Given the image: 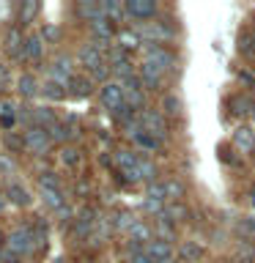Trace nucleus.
<instances>
[{
	"label": "nucleus",
	"instance_id": "obj_1",
	"mask_svg": "<svg viewBox=\"0 0 255 263\" xmlns=\"http://www.w3.org/2000/svg\"><path fill=\"white\" fill-rule=\"evenodd\" d=\"M143 63L154 66V69H159L162 74L165 71H173L178 66V58L170 52V49H165L159 44H143Z\"/></svg>",
	"mask_w": 255,
	"mask_h": 263
},
{
	"label": "nucleus",
	"instance_id": "obj_2",
	"mask_svg": "<svg viewBox=\"0 0 255 263\" xmlns=\"http://www.w3.org/2000/svg\"><path fill=\"white\" fill-rule=\"evenodd\" d=\"M6 247H8V252H14V255H16V258H22V255H30L33 250H36L33 228H30V225L14 228L11 233L6 236Z\"/></svg>",
	"mask_w": 255,
	"mask_h": 263
},
{
	"label": "nucleus",
	"instance_id": "obj_3",
	"mask_svg": "<svg viewBox=\"0 0 255 263\" xmlns=\"http://www.w3.org/2000/svg\"><path fill=\"white\" fill-rule=\"evenodd\" d=\"M135 30H137V36H140L143 44H159L162 47V41L176 39V30H173L170 25H165V22H145Z\"/></svg>",
	"mask_w": 255,
	"mask_h": 263
},
{
	"label": "nucleus",
	"instance_id": "obj_4",
	"mask_svg": "<svg viewBox=\"0 0 255 263\" xmlns=\"http://www.w3.org/2000/svg\"><path fill=\"white\" fill-rule=\"evenodd\" d=\"M140 126H143V132H148L151 137L159 140V143L168 137V123H165V115L159 110H143L140 112Z\"/></svg>",
	"mask_w": 255,
	"mask_h": 263
},
{
	"label": "nucleus",
	"instance_id": "obj_5",
	"mask_svg": "<svg viewBox=\"0 0 255 263\" xmlns=\"http://www.w3.org/2000/svg\"><path fill=\"white\" fill-rule=\"evenodd\" d=\"M25 148H28L30 154L36 156H44L49 148H52V137H49V132L39 129V126H30L25 132Z\"/></svg>",
	"mask_w": 255,
	"mask_h": 263
},
{
	"label": "nucleus",
	"instance_id": "obj_6",
	"mask_svg": "<svg viewBox=\"0 0 255 263\" xmlns=\"http://www.w3.org/2000/svg\"><path fill=\"white\" fill-rule=\"evenodd\" d=\"M99 99H102V104L107 107L110 112H115L118 107L123 104V88H121V82L118 80H107L102 88H99Z\"/></svg>",
	"mask_w": 255,
	"mask_h": 263
},
{
	"label": "nucleus",
	"instance_id": "obj_7",
	"mask_svg": "<svg viewBox=\"0 0 255 263\" xmlns=\"http://www.w3.org/2000/svg\"><path fill=\"white\" fill-rule=\"evenodd\" d=\"M123 8H126V16H132V20H151L156 14L154 0H126Z\"/></svg>",
	"mask_w": 255,
	"mask_h": 263
},
{
	"label": "nucleus",
	"instance_id": "obj_8",
	"mask_svg": "<svg viewBox=\"0 0 255 263\" xmlns=\"http://www.w3.org/2000/svg\"><path fill=\"white\" fill-rule=\"evenodd\" d=\"M145 255L151 258L154 263H173V247L168 241H159V238H151L145 247Z\"/></svg>",
	"mask_w": 255,
	"mask_h": 263
},
{
	"label": "nucleus",
	"instance_id": "obj_9",
	"mask_svg": "<svg viewBox=\"0 0 255 263\" xmlns=\"http://www.w3.org/2000/svg\"><path fill=\"white\" fill-rule=\"evenodd\" d=\"M137 80H140V85L148 88V90H159L162 80H165V74H162L159 69H154V66H148V63H140Z\"/></svg>",
	"mask_w": 255,
	"mask_h": 263
},
{
	"label": "nucleus",
	"instance_id": "obj_10",
	"mask_svg": "<svg viewBox=\"0 0 255 263\" xmlns=\"http://www.w3.org/2000/svg\"><path fill=\"white\" fill-rule=\"evenodd\" d=\"M233 145L239 148L242 154H252L255 151V132L250 126H239L233 132Z\"/></svg>",
	"mask_w": 255,
	"mask_h": 263
},
{
	"label": "nucleus",
	"instance_id": "obj_11",
	"mask_svg": "<svg viewBox=\"0 0 255 263\" xmlns=\"http://www.w3.org/2000/svg\"><path fill=\"white\" fill-rule=\"evenodd\" d=\"M6 197H8V203L11 205H20V209H25V205H30V192L25 189L22 184H16V181H11V184L6 186Z\"/></svg>",
	"mask_w": 255,
	"mask_h": 263
},
{
	"label": "nucleus",
	"instance_id": "obj_12",
	"mask_svg": "<svg viewBox=\"0 0 255 263\" xmlns=\"http://www.w3.org/2000/svg\"><path fill=\"white\" fill-rule=\"evenodd\" d=\"M77 58H80V63L85 66L88 71H90V69H96V66H102V63H104V55L99 52L96 47H90V44H82V47H80V52H77Z\"/></svg>",
	"mask_w": 255,
	"mask_h": 263
},
{
	"label": "nucleus",
	"instance_id": "obj_13",
	"mask_svg": "<svg viewBox=\"0 0 255 263\" xmlns=\"http://www.w3.org/2000/svg\"><path fill=\"white\" fill-rule=\"evenodd\" d=\"M55 123H61V121L55 118V112L49 110V107H33V126L49 132V129L55 126Z\"/></svg>",
	"mask_w": 255,
	"mask_h": 263
},
{
	"label": "nucleus",
	"instance_id": "obj_14",
	"mask_svg": "<svg viewBox=\"0 0 255 263\" xmlns=\"http://www.w3.org/2000/svg\"><path fill=\"white\" fill-rule=\"evenodd\" d=\"M41 52H44V41H41V36H28V39H25L20 61H39Z\"/></svg>",
	"mask_w": 255,
	"mask_h": 263
},
{
	"label": "nucleus",
	"instance_id": "obj_15",
	"mask_svg": "<svg viewBox=\"0 0 255 263\" xmlns=\"http://www.w3.org/2000/svg\"><path fill=\"white\" fill-rule=\"evenodd\" d=\"M16 90H20L22 99H33V96L41 93V85L36 82V77H33V74H22V77L16 80Z\"/></svg>",
	"mask_w": 255,
	"mask_h": 263
},
{
	"label": "nucleus",
	"instance_id": "obj_16",
	"mask_svg": "<svg viewBox=\"0 0 255 263\" xmlns=\"http://www.w3.org/2000/svg\"><path fill=\"white\" fill-rule=\"evenodd\" d=\"M22 47H25L22 30L20 28H11V30L6 33V52L14 55V58H22Z\"/></svg>",
	"mask_w": 255,
	"mask_h": 263
},
{
	"label": "nucleus",
	"instance_id": "obj_17",
	"mask_svg": "<svg viewBox=\"0 0 255 263\" xmlns=\"http://www.w3.org/2000/svg\"><path fill=\"white\" fill-rule=\"evenodd\" d=\"M90 33H94L96 41H110L113 39V22L104 20V16H99V20L90 22Z\"/></svg>",
	"mask_w": 255,
	"mask_h": 263
},
{
	"label": "nucleus",
	"instance_id": "obj_18",
	"mask_svg": "<svg viewBox=\"0 0 255 263\" xmlns=\"http://www.w3.org/2000/svg\"><path fill=\"white\" fill-rule=\"evenodd\" d=\"M77 14L82 16V20L94 22V20L102 16V3H96V0H80V3H77Z\"/></svg>",
	"mask_w": 255,
	"mask_h": 263
},
{
	"label": "nucleus",
	"instance_id": "obj_19",
	"mask_svg": "<svg viewBox=\"0 0 255 263\" xmlns=\"http://www.w3.org/2000/svg\"><path fill=\"white\" fill-rule=\"evenodd\" d=\"M94 217H96L94 209H85V211H82L80 217H77V222H74V233H77V236H88L90 230H94V225H96Z\"/></svg>",
	"mask_w": 255,
	"mask_h": 263
},
{
	"label": "nucleus",
	"instance_id": "obj_20",
	"mask_svg": "<svg viewBox=\"0 0 255 263\" xmlns=\"http://www.w3.org/2000/svg\"><path fill=\"white\" fill-rule=\"evenodd\" d=\"M137 176H140V181H145V184H154L156 176H159V170H156V164L151 159L140 156V159H137Z\"/></svg>",
	"mask_w": 255,
	"mask_h": 263
},
{
	"label": "nucleus",
	"instance_id": "obj_21",
	"mask_svg": "<svg viewBox=\"0 0 255 263\" xmlns=\"http://www.w3.org/2000/svg\"><path fill=\"white\" fill-rule=\"evenodd\" d=\"M102 16L110 22H121L123 16H126V8H123L118 0H104L102 3Z\"/></svg>",
	"mask_w": 255,
	"mask_h": 263
},
{
	"label": "nucleus",
	"instance_id": "obj_22",
	"mask_svg": "<svg viewBox=\"0 0 255 263\" xmlns=\"http://www.w3.org/2000/svg\"><path fill=\"white\" fill-rule=\"evenodd\" d=\"M132 143H135V145L140 148V151H148V154L159 151V145H162L159 140H156V137H151V135H148V132H143V129H140L135 137H132Z\"/></svg>",
	"mask_w": 255,
	"mask_h": 263
},
{
	"label": "nucleus",
	"instance_id": "obj_23",
	"mask_svg": "<svg viewBox=\"0 0 255 263\" xmlns=\"http://www.w3.org/2000/svg\"><path fill=\"white\" fill-rule=\"evenodd\" d=\"M118 47L121 49H126V52H129V49H137V47H143V41H140V36H137V30H121L118 33Z\"/></svg>",
	"mask_w": 255,
	"mask_h": 263
},
{
	"label": "nucleus",
	"instance_id": "obj_24",
	"mask_svg": "<svg viewBox=\"0 0 255 263\" xmlns=\"http://www.w3.org/2000/svg\"><path fill=\"white\" fill-rule=\"evenodd\" d=\"M129 241H135V244H143V241H145V244H148V241H151V228H148L145 222L137 219L135 228L129 230Z\"/></svg>",
	"mask_w": 255,
	"mask_h": 263
},
{
	"label": "nucleus",
	"instance_id": "obj_25",
	"mask_svg": "<svg viewBox=\"0 0 255 263\" xmlns=\"http://www.w3.org/2000/svg\"><path fill=\"white\" fill-rule=\"evenodd\" d=\"M178 255L184 260H201L203 258V247L195 244V241H184V244L178 247Z\"/></svg>",
	"mask_w": 255,
	"mask_h": 263
},
{
	"label": "nucleus",
	"instance_id": "obj_26",
	"mask_svg": "<svg viewBox=\"0 0 255 263\" xmlns=\"http://www.w3.org/2000/svg\"><path fill=\"white\" fill-rule=\"evenodd\" d=\"M61 162L66 164V167H80V164H82V154H80L74 145H63V151H61Z\"/></svg>",
	"mask_w": 255,
	"mask_h": 263
},
{
	"label": "nucleus",
	"instance_id": "obj_27",
	"mask_svg": "<svg viewBox=\"0 0 255 263\" xmlns=\"http://www.w3.org/2000/svg\"><path fill=\"white\" fill-rule=\"evenodd\" d=\"M145 197H148V200H156V203H165V200H168L165 181H154V184H148V186H145Z\"/></svg>",
	"mask_w": 255,
	"mask_h": 263
},
{
	"label": "nucleus",
	"instance_id": "obj_28",
	"mask_svg": "<svg viewBox=\"0 0 255 263\" xmlns=\"http://www.w3.org/2000/svg\"><path fill=\"white\" fill-rule=\"evenodd\" d=\"M39 14V0H25V3L20 6V22L22 25H28L33 22V16Z\"/></svg>",
	"mask_w": 255,
	"mask_h": 263
},
{
	"label": "nucleus",
	"instance_id": "obj_29",
	"mask_svg": "<svg viewBox=\"0 0 255 263\" xmlns=\"http://www.w3.org/2000/svg\"><path fill=\"white\" fill-rule=\"evenodd\" d=\"M135 222H137V219L132 217L129 211H118V214L113 217V228H115V230H126V233H129V230L135 228Z\"/></svg>",
	"mask_w": 255,
	"mask_h": 263
},
{
	"label": "nucleus",
	"instance_id": "obj_30",
	"mask_svg": "<svg viewBox=\"0 0 255 263\" xmlns=\"http://www.w3.org/2000/svg\"><path fill=\"white\" fill-rule=\"evenodd\" d=\"M41 200H44L49 209H61L63 205V192L61 189H41Z\"/></svg>",
	"mask_w": 255,
	"mask_h": 263
},
{
	"label": "nucleus",
	"instance_id": "obj_31",
	"mask_svg": "<svg viewBox=\"0 0 255 263\" xmlns=\"http://www.w3.org/2000/svg\"><path fill=\"white\" fill-rule=\"evenodd\" d=\"M69 88H71V96L85 99V96L90 93V80H85V77H74Z\"/></svg>",
	"mask_w": 255,
	"mask_h": 263
},
{
	"label": "nucleus",
	"instance_id": "obj_32",
	"mask_svg": "<svg viewBox=\"0 0 255 263\" xmlns=\"http://www.w3.org/2000/svg\"><path fill=\"white\" fill-rule=\"evenodd\" d=\"M230 107H233V112L236 115H247V112H252V99H247V96H233L230 99Z\"/></svg>",
	"mask_w": 255,
	"mask_h": 263
},
{
	"label": "nucleus",
	"instance_id": "obj_33",
	"mask_svg": "<svg viewBox=\"0 0 255 263\" xmlns=\"http://www.w3.org/2000/svg\"><path fill=\"white\" fill-rule=\"evenodd\" d=\"M165 189H168V200L170 203H178L181 197H184V184H181V181H165Z\"/></svg>",
	"mask_w": 255,
	"mask_h": 263
},
{
	"label": "nucleus",
	"instance_id": "obj_34",
	"mask_svg": "<svg viewBox=\"0 0 255 263\" xmlns=\"http://www.w3.org/2000/svg\"><path fill=\"white\" fill-rule=\"evenodd\" d=\"M162 115H181L178 96H165V99H162Z\"/></svg>",
	"mask_w": 255,
	"mask_h": 263
},
{
	"label": "nucleus",
	"instance_id": "obj_35",
	"mask_svg": "<svg viewBox=\"0 0 255 263\" xmlns=\"http://www.w3.org/2000/svg\"><path fill=\"white\" fill-rule=\"evenodd\" d=\"M41 93H44L47 99H52V102H61V99L66 96V90L61 85H55V82H44V85H41Z\"/></svg>",
	"mask_w": 255,
	"mask_h": 263
},
{
	"label": "nucleus",
	"instance_id": "obj_36",
	"mask_svg": "<svg viewBox=\"0 0 255 263\" xmlns=\"http://www.w3.org/2000/svg\"><path fill=\"white\" fill-rule=\"evenodd\" d=\"M156 233H159V241H168V244L176 238V230H173V225H170V222H165V219L156 222Z\"/></svg>",
	"mask_w": 255,
	"mask_h": 263
},
{
	"label": "nucleus",
	"instance_id": "obj_37",
	"mask_svg": "<svg viewBox=\"0 0 255 263\" xmlns=\"http://www.w3.org/2000/svg\"><path fill=\"white\" fill-rule=\"evenodd\" d=\"M3 143H6L8 151H22V148H25V137L22 135H14V132H6Z\"/></svg>",
	"mask_w": 255,
	"mask_h": 263
},
{
	"label": "nucleus",
	"instance_id": "obj_38",
	"mask_svg": "<svg viewBox=\"0 0 255 263\" xmlns=\"http://www.w3.org/2000/svg\"><path fill=\"white\" fill-rule=\"evenodd\" d=\"M39 186L41 189H61V178L55 173H41L39 176Z\"/></svg>",
	"mask_w": 255,
	"mask_h": 263
},
{
	"label": "nucleus",
	"instance_id": "obj_39",
	"mask_svg": "<svg viewBox=\"0 0 255 263\" xmlns=\"http://www.w3.org/2000/svg\"><path fill=\"white\" fill-rule=\"evenodd\" d=\"M107 58H110V66H118V63H123V61H129V58H126V49H121L118 44L110 47V52H107Z\"/></svg>",
	"mask_w": 255,
	"mask_h": 263
},
{
	"label": "nucleus",
	"instance_id": "obj_40",
	"mask_svg": "<svg viewBox=\"0 0 255 263\" xmlns=\"http://www.w3.org/2000/svg\"><path fill=\"white\" fill-rule=\"evenodd\" d=\"M107 77H110V66L102 63V66H96V69H90V80H96V82H107Z\"/></svg>",
	"mask_w": 255,
	"mask_h": 263
},
{
	"label": "nucleus",
	"instance_id": "obj_41",
	"mask_svg": "<svg viewBox=\"0 0 255 263\" xmlns=\"http://www.w3.org/2000/svg\"><path fill=\"white\" fill-rule=\"evenodd\" d=\"M39 36H41V41H58L61 39V30H58L55 25H44V30H41Z\"/></svg>",
	"mask_w": 255,
	"mask_h": 263
},
{
	"label": "nucleus",
	"instance_id": "obj_42",
	"mask_svg": "<svg viewBox=\"0 0 255 263\" xmlns=\"http://www.w3.org/2000/svg\"><path fill=\"white\" fill-rule=\"evenodd\" d=\"M8 85H11V71H8V66L0 63V90L8 88Z\"/></svg>",
	"mask_w": 255,
	"mask_h": 263
},
{
	"label": "nucleus",
	"instance_id": "obj_43",
	"mask_svg": "<svg viewBox=\"0 0 255 263\" xmlns=\"http://www.w3.org/2000/svg\"><path fill=\"white\" fill-rule=\"evenodd\" d=\"M0 173H6V176H14V162L8 159V156L0 154Z\"/></svg>",
	"mask_w": 255,
	"mask_h": 263
},
{
	"label": "nucleus",
	"instance_id": "obj_44",
	"mask_svg": "<svg viewBox=\"0 0 255 263\" xmlns=\"http://www.w3.org/2000/svg\"><path fill=\"white\" fill-rule=\"evenodd\" d=\"M143 209L145 211H151V214H162V209H165V203H156V200H143Z\"/></svg>",
	"mask_w": 255,
	"mask_h": 263
},
{
	"label": "nucleus",
	"instance_id": "obj_45",
	"mask_svg": "<svg viewBox=\"0 0 255 263\" xmlns=\"http://www.w3.org/2000/svg\"><path fill=\"white\" fill-rule=\"evenodd\" d=\"M129 263H154V260L145 255V250H140V252H132L129 255Z\"/></svg>",
	"mask_w": 255,
	"mask_h": 263
},
{
	"label": "nucleus",
	"instance_id": "obj_46",
	"mask_svg": "<svg viewBox=\"0 0 255 263\" xmlns=\"http://www.w3.org/2000/svg\"><path fill=\"white\" fill-rule=\"evenodd\" d=\"M14 121H16V118H3V121H0V126H6V129H11V126H14Z\"/></svg>",
	"mask_w": 255,
	"mask_h": 263
},
{
	"label": "nucleus",
	"instance_id": "obj_47",
	"mask_svg": "<svg viewBox=\"0 0 255 263\" xmlns=\"http://www.w3.org/2000/svg\"><path fill=\"white\" fill-rule=\"evenodd\" d=\"M244 228H247V230H252V233H255V217H250V219H247V222H244Z\"/></svg>",
	"mask_w": 255,
	"mask_h": 263
},
{
	"label": "nucleus",
	"instance_id": "obj_48",
	"mask_svg": "<svg viewBox=\"0 0 255 263\" xmlns=\"http://www.w3.org/2000/svg\"><path fill=\"white\" fill-rule=\"evenodd\" d=\"M3 197H6V195H0V211H3V205H6V200H3Z\"/></svg>",
	"mask_w": 255,
	"mask_h": 263
},
{
	"label": "nucleus",
	"instance_id": "obj_49",
	"mask_svg": "<svg viewBox=\"0 0 255 263\" xmlns=\"http://www.w3.org/2000/svg\"><path fill=\"white\" fill-rule=\"evenodd\" d=\"M250 200H252V205H255V186H252V192H250Z\"/></svg>",
	"mask_w": 255,
	"mask_h": 263
},
{
	"label": "nucleus",
	"instance_id": "obj_50",
	"mask_svg": "<svg viewBox=\"0 0 255 263\" xmlns=\"http://www.w3.org/2000/svg\"><path fill=\"white\" fill-rule=\"evenodd\" d=\"M6 241V233H3V230H0V244H3Z\"/></svg>",
	"mask_w": 255,
	"mask_h": 263
},
{
	"label": "nucleus",
	"instance_id": "obj_51",
	"mask_svg": "<svg viewBox=\"0 0 255 263\" xmlns=\"http://www.w3.org/2000/svg\"><path fill=\"white\" fill-rule=\"evenodd\" d=\"M252 41H255V33H252Z\"/></svg>",
	"mask_w": 255,
	"mask_h": 263
}]
</instances>
